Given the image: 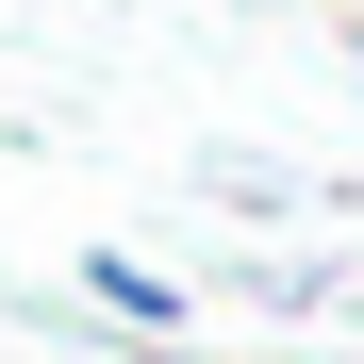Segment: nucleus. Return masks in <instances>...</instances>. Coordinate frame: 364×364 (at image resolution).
<instances>
[{
    "label": "nucleus",
    "instance_id": "nucleus-1",
    "mask_svg": "<svg viewBox=\"0 0 364 364\" xmlns=\"http://www.w3.org/2000/svg\"><path fill=\"white\" fill-rule=\"evenodd\" d=\"M83 298H100V331H149V348L182 331V282H166L149 249H83Z\"/></svg>",
    "mask_w": 364,
    "mask_h": 364
},
{
    "label": "nucleus",
    "instance_id": "nucleus-2",
    "mask_svg": "<svg viewBox=\"0 0 364 364\" xmlns=\"http://www.w3.org/2000/svg\"><path fill=\"white\" fill-rule=\"evenodd\" d=\"M348 17H364V0H348Z\"/></svg>",
    "mask_w": 364,
    "mask_h": 364
}]
</instances>
